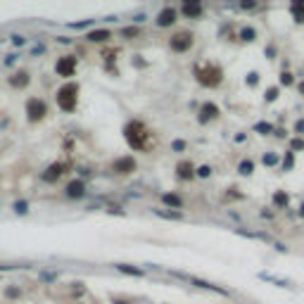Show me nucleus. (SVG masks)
<instances>
[{
  "label": "nucleus",
  "instance_id": "1",
  "mask_svg": "<svg viewBox=\"0 0 304 304\" xmlns=\"http://www.w3.org/2000/svg\"><path fill=\"white\" fill-rule=\"evenodd\" d=\"M124 138L131 150H141V152L150 150V147L155 145L152 131H150L143 122H138V119H133V122H128V124L124 126Z\"/></svg>",
  "mask_w": 304,
  "mask_h": 304
},
{
  "label": "nucleus",
  "instance_id": "2",
  "mask_svg": "<svg viewBox=\"0 0 304 304\" xmlns=\"http://www.w3.org/2000/svg\"><path fill=\"white\" fill-rule=\"evenodd\" d=\"M195 76L204 88H216L221 83V79H223V72H221L219 64H202V67L195 69Z\"/></svg>",
  "mask_w": 304,
  "mask_h": 304
},
{
  "label": "nucleus",
  "instance_id": "3",
  "mask_svg": "<svg viewBox=\"0 0 304 304\" xmlns=\"http://www.w3.org/2000/svg\"><path fill=\"white\" fill-rule=\"evenodd\" d=\"M79 102V83H64L57 90V105L62 112H74Z\"/></svg>",
  "mask_w": 304,
  "mask_h": 304
},
{
  "label": "nucleus",
  "instance_id": "4",
  "mask_svg": "<svg viewBox=\"0 0 304 304\" xmlns=\"http://www.w3.org/2000/svg\"><path fill=\"white\" fill-rule=\"evenodd\" d=\"M193 43H195V38L190 31H179V34H174L171 41H169V48L174 50V53H188L190 48H193Z\"/></svg>",
  "mask_w": 304,
  "mask_h": 304
},
{
  "label": "nucleus",
  "instance_id": "5",
  "mask_svg": "<svg viewBox=\"0 0 304 304\" xmlns=\"http://www.w3.org/2000/svg\"><path fill=\"white\" fill-rule=\"evenodd\" d=\"M45 114H48V105L41 98H29L26 100V117H29V122H41Z\"/></svg>",
  "mask_w": 304,
  "mask_h": 304
},
{
  "label": "nucleus",
  "instance_id": "6",
  "mask_svg": "<svg viewBox=\"0 0 304 304\" xmlns=\"http://www.w3.org/2000/svg\"><path fill=\"white\" fill-rule=\"evenodd\" d=\"M55 72H57V76H64V79L74 76V72H76V57H74V55L60 57L57 64H55Z\"/></svg>",
  "mask_w": 304,
  "mask_h": 304
},
{
  "label": "nucleus",
  "instance_id": "7",
  "mask_svg": "<svg viewBox=\"0 0 304 304\" xmlns=\"http://www.w3.org/2000/svg\"><path fill=\"white\" fill-rule=\"evenodd\" d=\"M112 171L119 174V176H128L136 171V160L133 157H119V160L112 164Z\"/></svg>",
  "mask_w": 304,
  "mask_h": 304
},
{
  "label": "nucleus",
  "instance_id": "8",
  "mask_svg": "<svg viewBox=\"0 0 304 304\" xmlns=\"http://www.w3.org/2000/svg\"><path fill=\"white\" fill-rule=\"evenodd\" d=\"M174 21H176V10H174V7H164L160 15H157V21H155V24L164 29V26H171Z\"/></svg>",
  "mask_w": 304,
  "mask_h": 304
},
{
  "label": "nucleus",
  "instance_id": "9",
  "mask_svg": "<svg viewBox=\"0 0 304 304\" xmlns=\"http://www.w3.org/2000/svg\"><path fill=\"white\" fill-rule=\"evenodd\" d=\"M67 197H72V200H79V197L86 195V183L83 181H72V183H67Z\"/></svg>",
  "mask_w": 304,
  "mask_h": 304
},
{
  "label": "nucleus",
  "instance_id": "10",
  "mask_svg": "<svg viewBox=\"0 0 304 304\" xmlns=\"http://www.w3.org/2000/svg\"><path fill=\"white\" fill-rule=\"evenodd\" d=\"M64 174V164H53V166H48L43 174H41V179L48 181V183H55V181L60 179Z\"/></svg>",
  "mask_w": 304,
  "mask_h": 304
},
{
  "label": "nucleus",
  "instance_id": "11",
  "mask_svg": "<svg viewBox=\"0 0 304 304\" xmlns=\"http://www.w3.org/2000/svg\"><path fill=\"white\" fill-rule=\"evenodd\" d=\"M176 176H179L181 181H188V179H193V176H195V166H193V164H190V162H179V164H176Z\"/></svg>",
  "mask_w": 304,
  "mask_h": 304
},
{
  "label": "nucleus",
  "instance_id": "12",
  "mask_svg": "<svg viewBox=\"0 0 304 304\" xmlns=\"http://www.w3.org/2000/svg\"><path fill=\"white\" fill-rule=\"evenodd\" d=\"M29 81H31V76H29V72H17L15 76H10V86L15 90H21L29 86Z\"/></svg>",
  "mask_w": 304,
  "mask_h": 304
},
{
  "label": "nucleus",
  "instance_id": "13",
  "mask_svg": "<svg viewBox=\"0 0 304 304\" xmlns=\"http://www.w3.org/2000/svg\"><path fill=\"white\" fill-rule=\"evenodd\" d=\"M202 117H200V122H207V119H216L219 117V107L212 105V102H207V105H202Z\"/></svg>",
  "mask_w": 304,
  "mask_h": 304
},
{
  "label": "nucleus",
  "instance_id": "14",
  "mask_svg": "<svg viewBox=\"0 0 304 304\" xmlns=\"http://www.w3.org/2000/svg\"><path fill=\"white\" fill-rule=\"evenodd\" d=\"M181 10H183L185 17H200V15H202V5H200V2H185Z\"/></svg>",
  "mask_w": 304,
  "mask_h": 304
},
{
  "label": "nucleus",
  "instance_id": "15",
  "mask_svg": "<svg viewBox=\"0 0 304 304\" xmlns=\"http://www.w3.org/2000/svg\"><path fill=\"white\" fill-rule=\"evenodd\" d=\"M112 36V34H109L107 29H98V31H90L88 36V41H93V43H102V41H107V38Z\"/></svg>",
  "mask_w": 304,
  "mask_h": 304
},
{
  "label": "nucleus",
  "instance_id": "16",
  "mask_svg": "<svg viewBox=\"0 0 304 304\" xmlns=\"http://www.w3.org/2000/svg\"><path fill=\"white\" fill-rule=\"evenodd\" d=\"M290 12H292L295 21H304V2H302V0L292 2V5H290Z\"/></svg>",
  "mask_w": 304,
  "mask_h": 304
},
{
  "label": "nucleus",
  "instance_id": "17",
  "mask_svg": "<svg viewBox=\"0 0 304 304\" xmlns=\"http://www.w3.org/2000/svg\"><path fill=\"white\" fill-rule=\"evenodd\" d=\"M162 200H164L166 204H171V207H176V209H179L181 204H183V202H181V197H179V195H169V193H166V195L162 197Z\"/></svg>",
  "mask_w": 304,
  "mask_h": 304
},
{
  "label": "nucleus",
  "instance_id": "18",
  "mask_svg": "<svg viewBox=\"0 0 304 304\" xmlns=\"http://www.w3.org/2000/svg\"><path fill=\"white\" fill-rule=\"evenodd\" d=\"M15 212H17V214H26V212H29V202H24V200L15 202Z\"/></svg>",
  "mask_w": 304,
  "mask_h": 304
},
{
  "label": "nucleus",
  "instance_id": "19",
  "mask_svg": "<svg viewBox=\"0 0 304 304\" xmlns=\"http://www.w3.org/2000/svg\"><path fill=\"white\" fill-rule=\"evenodd\" d=\"M252 169H254V164H252V162H243V164H240V174H245V176H250Z\"/></svg>",
  "mask_w": 304,
  "mask_h": 304
},
{
  "label": "nucleus",
  "instance_id": "20",
  "mask_svg": "<svg viewBox=\"0 0 304 304\" xmlns=\"http://www.w3.org/2000/svg\"><path fill=\"white\" fill-rule=\"evenodd\" d=\"M273 202H276L278 207H283V204H287V195H285V193H276V197H273Z\"/></svg>",
  "mask_w": 304,
  "mask_h": 304
},
{
  "label": "nucleus",
  "instance_id": "21",
  "mask_svg": "<svg viewBox=\"0 0 304 304\" xmlns=\"http://www.w3.org/2000/svg\"><path fill=\"white\" fill-rule=\"evenodd\" d=\"M243 41H254V29H243Z\"/></svg>",
  "mask_w": 304,
  "mask_h": 304
},
{
  "label": "nucleus",
  "instance_id": "22",
  "mask_svg": "<svg viewBox=\"0 0 304 304\" xmlns=\"http://www.w3.org/2000/svg\"><path fill=\"white\" fill-rule=\"evenodd\" d=\"M12 43H15V45H17V48H21V45H24V43H26V38L21 36V34H15V36H12Z\"/></svg>",
  "mask_w": 304,
  "mask_h": 304
},
{
  "label": "nucleus",
  "instance_id": "23",
  "mask_svg": "<svg viewBox=\"0 0 304 304\" xmlns=\"http://www.w3.org/2000/svg\"><path fill=\"white\" fill-rule=\"evenodd\" d=\"M209 174H212V169H209V166H202V169H200V176H202V179H207Z\"/></svg>",
  "mask_w": 304,
  "mask_h": 304
},
{
  "label": "nucleus",
  "instance_id": "24",
  "mask_svg": "<svg viewBox=\"0 0 304 304\" xmlns=\"http://www.w3.org/2000/svg\"><path fill=\"white\" fill-rule=\"evenodd\" d=\"M281 83L290 86V83H292V76H290V74H283V76H281Z\"/></svg>",
  "mask_w": 304,
  "mask_h": 304
},
{
  "label": "nucleus",
  "instance_id": "25",
  "mask_svg": "<svg viewBox=\"0 0 304 304\" xmlns=\"http://www.w3.org/2000/svg\"><path fill=\"white\" fill-rule=\"evenodd\" d=\"M15 57H17V55H7V57H5V67H10V64H15Z\"/></svg>",
  "mask_w": 304,
  "mask_h": 304
},
{
  "label": "nucleus",
  "instance_id": "26",
  "mask_svg": "<svg viewBox=\"0 0 304 304\" xmlns=\"http://www.w3.org/2000/svg\"><path fill=\"white\" fill-rule=\"evenodd\" d=\"M138 34V29H124V36H136Z\"/></svg>",
  "mask_w": 304,
  "mask_h": 304
},
{
  "label": "nucleus",
  "instance_id": "27",
  "mask_svg": "<svg viewBox=\"0 0 304 304\" xmlns=\"http://www.w3.org/2000/svg\"><path fill=\"white\" fill-rule=\"evenodd\" d=\"M292 147H295V150H302V147H304V141H295V143H292Z\"/></svg>",
  "mask_w": 304,
  "mask_h": 304
},
{
  "label": "nucleus",
  "instance_id": "28",
  "mask_svg": "<svg viewBox=\"0 0 304 304\" xmlns=\"http://www.w3.org/2000/svg\"><path fill=\"white\" fill-rule=\"evenodd\" d=\"M297 131H304V122H300V124H297Z\"/></svg>",
  "mask_w": 304,
  "mask_h": 304
},
{
  "label": "nucleus",
  "instance_id": "29",
  "mask_svg": "<svg viewBox=\"0 0 304 304\" xmlns=\"http://www.w3.org/2000/svg\"><path fill=\"white\" fill-rule=\"evenodd\" d=\"M114 304H128V302H114Z\"/></svg>",
  "mask_w": 304,
  "mask_h": 304
},
{
  "label": "nucleus",
  "instance_id": "30",
  "mask_svg": "<svg viewBox=\"0 0 304 304\" xmlns=\"http://www.w3.org/2000/svg\"><path fill=\"white\" fill-rule=\"evenodd\" d=\"M302 216H304V204H302Z\"/></svg>",
  "mask_w": 304,
  "mask_h": 304
}]
</instances>
